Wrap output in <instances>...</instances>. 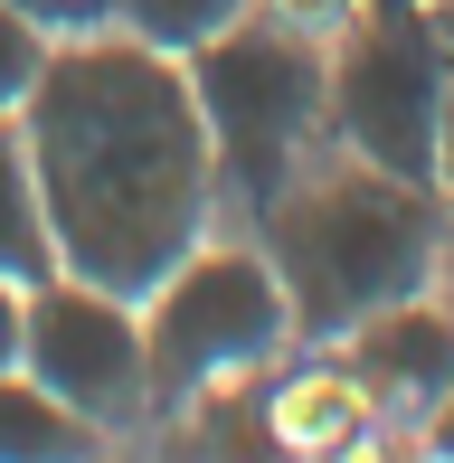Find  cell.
I'll return each instance as SVG.
<instances>
[{
  "label": "cell",
  "mask_w": 454,
  "mask_h": 463,
  "mask_svg": "<svg viewBox=\"0 0 454 463\" xmlns=\"http://www.w3.org/2000/svg\"><path fill=\"white\" fill-rule=\"evenodd\" d=\"M445 218H454L445 189L398 180V171H379V161L322 142V152L256 208V246H265V265H275L284 303H294V331L332 350L360 312L436 284Z\"/></svg>",
  "instance_id": "7a4b0ae2"
},
{
  "label": "cell",
  "mask_w": 454,
  "mask_h": 463,
  "mask_svg": "<svg viewBox=\"0 0 454 463\" xmlns=\"http://www.w3.org/2000/svg\"><path fill=\"white\" fill-rule=\"evenodd\" d=\"M19 142H29V171H38L57 265L133 293V303L227 208L190 67L133 29L57 38L29 104H19Z\"/></svg>",
  "instance_id": "6da1fadb"
},
{
  "label": "cell",
  "mask_w": 454,
  "mask_h": 463,
  "mask_svg": "<svg viewBox=\"0 0 454 463\" xmlns=\"http://www.w3.org/2000/svg\"><path fill=\"white\" fill-rule=\"evenodd\" d=\"M67 454H105V435L10 360L0 369V463H67Z\"/></svg>",
  "instance_id": "ba28073f"
},
{
  "label": "cell",
  "mask_w": 454,
  "mask_h": 463,
  "mask_svg": "<svg viewBox=\"0 0 454 463\" xmlns=\"http://www.w3.org/2000/svg\"><path fill=\"white\" fill-rule=\"evenodd\" d=\"M19 369L48 397H67L95 435H123L152 416V350H142V303L86 275H38L29 322H19Z\"/></svg>",
  "instance_id": "8992f818"
},
{
  "label": "cell",
  "mask_w": 454,
  "mask_h": 463,
  "mask_svg": "<svg viewBox=\"0 0 454 463\" xmlns=\"http://www.w3.org/2000/svg\"><path fill=\"white\" fill-rule=\"evenodd\" d=\"M332 360L350 369V388L369 397V416L426 426L436 397L454 388V303L436 284H417V293H398V303L360 312V322L332 341Z\"/></svg>",
  "instance_id": "52a82bcc"
},
{
  "label": "cell",
  "mask_w": 454,
  "mask_h": 463,
  "mask_svg": "<svg viewBox=\"0 0 454 463\" xmlns=\"http://www.w3.org/2000/svg\"><path fill=\"white\" fill-rule=\"evenodd\" d=\"M436 293L454 303V218H445V246H436Z\"/></svg>",
  "instance_id": "e0dca14e"
},
{
  "label": "cell",
  "mask_w": 454,
  "mask_h": 463,
  "mask_svg": "<svg viewBox=\"0 0 454 463\" xmlns=\"http://www.w3.org/2000/svg\"><path fill=\"white\" fill-rule=\"evenodd\" d=\"M0 275H19V284L57 275V237H48V208H38V171H29V142H19V114H0Z\"/></svg>",
  "instance_id": "9c48e42d"
},
{
  "label": "cell",
  "mask_w": 454,
  "mask_h": 463,
  "mask_svg": "<svg viewBox=\"0 0 454 463\" xmlns=\"http://www.w3.org/2000/svg\"><path fill=\"white\" fill-rule=\"evenodd\" d=\"M199 95V123H209V161H218V199L256 218L303 161L322 152V38L294 29L275 10H246L209 29L199 48H180Z\"/></svg>",
  "instance_id": "3957f363"
},
{
  "label": "cell",
  "mask_w": 454,
  "mask_h": 463,
  "mask_svg": "<svg viewBox=\"0 0 454 463\" xmlns=\"http://www.w3.org/2000/svg\"><path fill=\"white\" fill-rule=\"evenodd\" d=\"M256 0H114V29H133V38H152V48H199L209 29H227V19H246Z\"/></svg>",
  "instance_id": "30bf717a"
},
{
  "label": "cell",
  "mask_w": 454,
  "mask_h": 463,
  "mask_svg": "<svg viewBox=\"0 0 454 463\" xmlns=\"http://www.w3.org/2000/svg\"><path fill=\"white\" fill-rule=\"evenodd\" d=\"M48 48H57V38L38 29V19H19L10 0H0V114H19V104H29L38 67H48Z\"/></svg>",
  "instance_id": "8fae6325"
},
{
  "label": "cell",
  "mask_w": 454,
  "mask_h": 463,
  "mask_svg": "<svg viewBox=\"0 0 454 463\" xmlns=\"http://www.w3.org/2000/svg\"><path fill=\"white\" fill-rule=\"evenodd\" d=\"M19 322H29V284H19V275H0V369L19 360Z\"/></svg>",
  "instance_id": "5bb4252c"
},
{
  "label": "cell",
  "mask_w": 454,
  "mask_h": 463,
  "mask_svg": "<svg viewBox=\"0 0 454 463\" xmlns=\"http://www.w3.org/2000/svg\"><path fill=\"white\" fill-rule=\"evenodd\" d=\"M294 303L256 237H199L152 293H142V350H152V416L190 407L218 378H265L294 350Z\"/></svg>",
  "instance_id": "277c9868"
},
{
  "label": "cell",
  "mask_w": 454,
  "mask_h": 463,
  "mask_svg": "<svg viewBox=\"0 0 454 463\" xmlns=\"http://www.w3.org/2000/svg\"><path fill=\"white\" fill-rule=\"evenodd\" d=\"M426 10H436V29H445V48H454V0H426Z\"/></svg>",
  "instance_id": "ac0fdd59"
},
{
  "label": "cell",
  "mask_w": 454,
  "mask_h": 463,
  "mask_svg": "<svg viewBox=\"0 0 454 463\" xmlns=\"http://www.w3.org/2000/svg\"><path fill=\"white\" fill-rule=\"evenodd\" d=\"M436 189L454 208V76H445V123H436Z\"/></svg>",
  "instance_id": "9a60e30c"
},
{
  "label": "cell",
  "mask_w": 454,
  "mask_h": 463,
  "mask_svg": "<svg viewBox=\"0 0 454 463\" xmlns=\"http://www.w3.org/2000/svg\"><path fill=\"white\" fill-rule=\"evenodd\" d=\"M417 435H426V445H436V454H454V388L436 397V416H426V426H417Z\"/></svg>",
  "instance_id": "2e32d148"
},
{
  "label": "cell",
  "mask_w": 454,
  "mask_h": 463,
  "mask_svg": "<svg viewBox=\"0 0 454 463\" xmlns=\"http://www.w3.org/2000/svg\"><path fill=\"white\" fill-rule=\"evenodd\" d=\"M445 76H454V48L426 0H360L322 38V133L379 171L436 189Z\"/></svg>",
  "instance_id": "5b68a950"
},
{
  "label": "cell",
  "mask_w": 454,
  "mask_h": 463,
  "mask_svg": "<svg viewBox=\"0 0 454 463\" xmlns=\"http://www.w3.org/2000/svg\"><path fill=\"white\" fill-rule=\"evenodd\" d=\"M19 19H38L48 38H86V29H114V0H10Z\"/></svg>",
  "instance_id": "7c38bea8"
},
{
  "label": "cell",
  "mask_w": 454,
  "mask_h": 463,
  "mask_svg": "<svg viewBox=\"0 0 454 463\" xmlns=\"http://www.w3.org/2000/svg\"><path fill=\"white\" fill-rule=\"evenodd\" d=\"M256 10H275V19H294V29H313V38H332L360 0H256Z\"/></svg>",
  "instance_id": "4fadbf2b"
}]
</instances>
